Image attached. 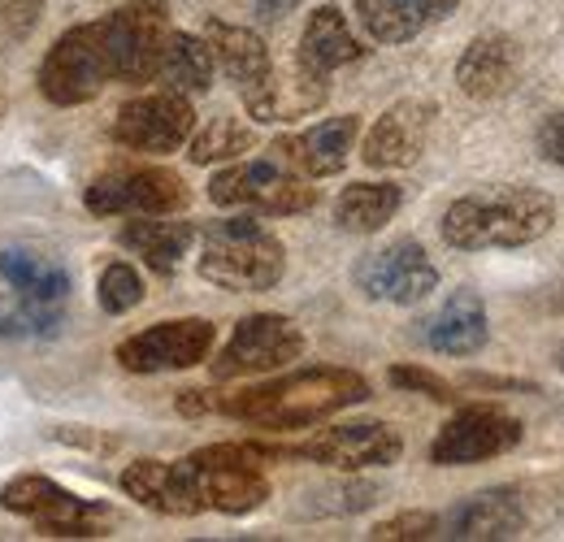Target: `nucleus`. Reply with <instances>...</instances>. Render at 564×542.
<instances>
[{
  "label": "nucleus",
  "mask_w": 564,
  "mask_h": 542,
  "mask_svg": "<svg viewBox=\"0 0 564 542\" xmlns=\"http://www.w3.org/2000/svg\"><path fill=\"white\" fill-rule=\"evenodd\" d=\"M365 400H369V382L356 369L313 365V369H295L274 382L248 387L239 395H221L217 412L248 421L257 430H304Z\"/></svg>",
  "instance_id": "f257e3e1"
},
{
  "label": "nucleus",
  "mask_w": 564,
  "mask_h": 542,
  "mask_svg": "<svg viewBox=\"0 0 564 542\" xmlns=\"http://www.w3.org/2000/svg\"><path fill=\"white\" fill-rule=\"evenodd\" d=\"M556 221V204L539 187H491L447 204L438 235L456 252L482 248H525L543 239Z\"/></svg>",
  "instance_id": "f03ea898"
},
{
  "label": "nucleus",
  "mask_w": 564,
  "mask_h": 542,
  "mask_svg": "<svg viewBox=\"0 0 564 542\" xmlns=\"http://www.w3.org/2000/svg\"><path fill=\"white\" fill-rule=\"evenodd\" d=\"M196 239H200L196 270L221 291H239V295L274 291L286 273L282 239L257 217H221V221H209Z\"/></svg>",
  "instance_id": "7ed1b4c3"
},
{
  "label": "nucleus",
  "mask_w": 564,
  "mask_h": 542,
  "mask_svg": "<svg viewBox=\"0 0 564 542\" xmlns=\"http://www.w3.org/2000/svg\"><path fill=\"white\" fill-rule=\"evenodd\" d=\"M286 456V447H261V443H209L200 452L187 456L205 508L221 517H248L257 508H265L270 499V477L265 460Z\"/></svg>",
  "instance_id": "20e7f679"
},
{
  "label": "nucleus",
  "mask_w": 564,
  "mask_h": 542,
  "mask_svg": "<svg viewBox=\"0 0 564 542\" xmlns=\"http://www.w3.org/2000/svg\"><path fill=\"white\" fill-rule=\"evenodd\" d=\"M0 508L13 517H26L44 539H105L113 525L105 503L83 499L44 474H22L4 481Z\"/></svg>",
  "instance_id": "39448f33"
},
{
  "label": "nucleus",
  "mask_w": 564,
  "mask_h": 542,
  "mask_svg": "<svg viewBox=\"0 0 564 542\" xmlns=\"http://www.w3.org/2000/svg\"><path fill=\"white\" fill-rule=\"evenodd\" d=\"M209 200L217 208H248L261 217H295L317 204V187H308V178L282 165L279 156H265L217 170L209 178Z\"/></svg>",
  "instance_id": "423d86ee"
},
{
  "label": "nucleus",
  "mask_w": 564,
  "mask_h": 542,
  "mask_svg": "<svg viewBox=\"0 0 564 542\" xmlns=\"http://www.w3.org/2000/svg\"><path fill=\"white\" fill-rule=\"evenodd\" d=\"M100 22V44L109 62V83H152L161 66V48L170 40V13L156 0H131Z\"/></svg>",
  "instance_id": "0eeeda50"
},
{
  "label": "nucleus",
  "mask_w": 564,
  "mask_h": 542,
  "mask_svg": "<svg viewBox=\"0 0 564 542\" xmlns=\"http://www.w3.org/2000/svg\"><path fill=\"white\" fill-rule=\"evenodd\" d=\"M40 96L57 109H74L96 100L109 87V62H105V44H100V22H78L70 26L48 57L40 62Z\"/></svg>",
  "instance_id": "6e6552de"
},
{
  "label": "nucleus",
  "mask_w": 564,
  "mask_h": 542,
  "mask_svg": "<svg viewBox=\"0 0 564 542\" xmlns=\"http://www.w3.org/2000/svg\"><path fill=\"white\" fill-rule=\"evenodd\" d=\"M304 330L282 317V313H252L243 317L226 347L213 356V378L217 382H235V378H257V373H274V369H286L304 356Z\"/></svg>",
  "instance_id": "1a4fd4ad"
},
{
  "label": "nucleus",
  "mask_w": 564,
  "mask_h": 542,
  "mask_svg": "<svg viewBox=\"0 0 564 542\" xmlns=\"http://www.w3.org/2000/svg\"><path fill=\"white\" fill-rule=\"evenodd\" d=\"M83 204L96 217H156L187 208V183L165 165L109 170L83 192Z\"/></svg>",
  "instance_id": "9d476101"
},
{
  "label": "nucleus",
  "mask_w": 564,
  "mask_h": 542,
  "mask_svg": "<svg viewBox=\"0 0 564 542\" xmlns=\"http://www.w3.org/2000/svg\"><path fill=\"white\" fill-rule=\"evenodd\" d=\"M196 131V109H192V96L183 91H148L135 96L118 109L109 136L118 139L127 152H143V156H170L178 152Z\"/></svg>",
  "instance_id": "9b49d317"
},
{
  "label": "nucleus",
  "mask_w": 564,
  "mask_h": 542,
  "mask_svg": "<svg viewBox=\"0 0 564 542\" xmlns=\"http://www.w3.org/2000/svg\"><path fill=\"white\" fill-rule=\"evenodd\" d=\"M213 343H217V330L209 317H174L122 339L113 356L127 373H178V369L205 365L213 356Z\"/></svg>",
  "instance_id": "f8f14e48"
},
{
  "label": "nucleus",
  "mask_w": 564,
  "mask_h": 542,
  "mask_svg": "<svg viewBox=\"0 0 564 542\" xmlns=\"http://www.w3.org/2000/svg\"><path fill=\"white\" fill-rule=\"evenodd\" d=\"M521 421L508 416L503 408L491 404H469L460 408L430 443V465H443V469H460V465H482L495 460L503 452H512L521 443Z\"/></svg>",
  "instance_id": "ddd939ff"
},
{
  "label": "nucleus",
  "mask_w": 564,
  "mask_h": 542,
  "mask_svg": "<svg viewBox=\"0 0 564 542\" xmlns=\"http://www.w3.org/2000/svg\"><path fill=\"white\" fill-rule=\"evenodd\" d=\"M286 456L339 469V474H360V469H387L404 456V438L387 421H352V425H330L313 434L300 447H286Z\"/></svg>",
  "instance_id": "4468645a"
},
{
  "label": "nucleus",
  "mask_w": 564,
  "mask_h": 542,
  "mask_svg": "<svg viewBox=\"0 0 564 542\" xmlns=\"http://www.w3.org/2000/svg\"><path fill=\"white\" fill-rule=\"evenodd\" d=\"M352 278L360 295L387 300V304H422L438 286V270L417 239H395V243L360 257Z\"/></svg>",
  "instance_id": "2eb2a0df"
},
{
  "label": "nucleus",
  "mask_w": 564,
  "mask_h": 542,
  "mask_svg": "<svg viewBox=\"0 0 564 542\" xmlns=\"http://www.w3.org/2000/svg\"><path fill=\"white\" fill-rule=\"evenodd\" d=\"M434 100H422V96H409V100H395L360 143V161L369 170H404L413 165L425 152V139H430V127H434Z\"/></svg>",
  "instance_id": "dca6fc26"
},
{
  "label": "nucleus",
  "mask_w": 564,
  "mask_h": 542,
  "mask_svg": "<svg viewBox=\"0 0 564 542\" xmlns=\"http://www.w3.org/2000/svg\"><path fill=\"white\" fill-rule=\"evenodd\" d=\"M248 118L252 122H295V118H308L317 113L326 100H330V78L326 74H313L308 66L291 62V66H274L265 74V83L248 96H239Z\"/></svg>",
  "instance_id": "f3484780"
},
{
  "label": "nucleus",
  "mask_w": 564,
  "mask_h": 542,
  "mask_svg": "<svg viewBox=\"0 0 564 542\" xmlns=\"http://www.w3.org/2000/svg\"><path fill=\"white\" fill-rule=\"evenodd\" d=\"M122 490L143 503L148 512H161V517H196L205 512V499H200V486L196 474L183 460H131L122 469Z\"/></svg>",
  "instance_id": "a211bd4d"
},
{
  "label": "nucleus",
  "mask_w": 564,
  "mask_h": 542,
  "mask_svg": "<svg viewBox=\"0 0 564 542\" xmlns=\"http://www.w3.org/2000/svg\"><path fill=\"white\" fill-rule=\"evenodd\" d=\"M356 136H360V118L356 113H344V118H326L300 136H282L274 139V156L282 165H291L295 174L304 178H330L348 165L356 148Z\"/></svg>",
  "instance_id": "6ab92c4d"
},
{
  "label": "nucleus",
  "mask_w": 564,
  "mask_h": 542,
  "mask_svg": "<svg viewBox=\"0 0 564 542\" xmlns=\"http://www.w3.org/2000/svg\"><path fill=\"white\" fill-rule=\"evenodd\" d=\"M422 339H425V347L438 351V356H474V351H482L487 339H491L482 295L469 291V286L452 291V295L434 308V317L422 322Z\"/></svg>",
  "instance_id": "aec40b11"
},
{
  "label": "nucleus",
  "mask_w": 564,
  "mask_h": 542,
  "mask_svg": "<svg viewBox=\"0 0 564 542\" xmlns=\"http://www.w3.org/2000/svg\"><path fill=\"white\" fill-rule=\"evenodd\" d=\"M517 78H521V48H517V40H508L499 31L478 35L456 62V87L474 100L508 96L517 87Z\"/></svg>",
  "instance_id": "412c9836"
},
{
  "label": "nucleus",
  "mask_w": 564,
  "mask_h": 542,
  "mask_svg": "<svg viewBox=\"0 0 564 542\" xmlns=\"http://www.w3.org/2000/svg\"><path fill=\"white\" fill-rule=\"evenodd\" d=\"M447 539H465V542H503V539H521L525 530V508L517 499V490H478L469 499H460L452 512H447Z\"/></svg>",
  "instance_id": "4be33fe9"
},
{
  "label": "nucleus",
  "mask_w": 564,
  "mask_h": 542,
  "mask_svg": "<svg viewBox=\"0 0 564 542\" xmlns=\"http://www.w3.org/2000/svg\"><path fill=\"white\" fill-rule=\"evenodd\" d=\"M456 9L460 0H356V22L373 44H409Z\"/></svg>",
  "instance_id": "5701e85b"
},
{
  "label": "nucleus",
  "mask_w": 564,
  "mask_h": 542,
  "mask_svg": "<svg viewBox=\"0 0 564 542\" xmlns=\"http://www.w3.org/2000/svg\"><path fill=\"white\" fill-rule=\"evenodd\" d=\"M205 44L213 48V62L217 69L235 83L239 96L257 91L265 83V74L274 69V57H270V44L248 31V26H230V22H205Z\"/></svg>",
  "instance_id": "b1692460"
},
{
  "label": "nucleus",
  "mask_w": 564,
  "mask_h": 542,
  "mask_svg": "<svg viewBox=\"0 0 564 542\" xmlns=\"http://www.w3.org/2000/svg\"><path fill=\"white\" fill-rule=\"evenodd\" d=\"M360 57H365V44L356 40L348 18L335 4H322V9L308 13L304 35H300V53H295L300 66H308L313 74H326L330 78L335 69L352 66Z\"/></svg>",
  "instance_id": "393cba45"
},
{
  "label": "nucleus",
  "mask_w": 564,
  "mask_h": 542,
  "mask_svg": "<svg viewBox=\"0 0 564 542\" xmlns=\"http://www.w3.org/2000/svg\"><path fill=\"white\" fill-rule=\"evenodd\" d=\"M196 235L200 230L192 221H170V213H156V217H135L122 226V248L135 252L148 270L174 273L192 252Z\"/></svg>",
  "instance_id": "a878e982"
},
{
  "label": "nucleus",
  "mask_w": 564,
  "mask_h": 542,
  "mask_svg": "<svg viewBox=\"0 0 564 542\" xmlns=\"http://www.w3.org/2000/svg\"><path fill=\"white\" fill-rule=\"evenodd\" d=\"M0 282L22 295V300H40V304H66L70 300V270L35 248H4L0 252Z\"/></svg>",
  "instance_id": "bb28decb"
},
{
  "label": "nucleus",
  "mask_w": 564,
  "mask_h": 542,
  "mask_svg": "<svg viewBox=\"0 0 564 542\" xmlns=\"http://www.w3.org/2000/svg\"><path fill=\"white\" fill-rule=\"evenodd\" d=\"M213 48L205 44V35H192V31H170L165 48H161V66L156 78L170 87V91H183V96H200L213 87Z\"/></svg>",
  "instance_id": "cd10ccee"
},
{
  "label": "nucleus",
  "mask_w": 564,
  "mask_h": 542,
  "mask_svg": "<svg viewBox=\"0 0 564 542\" xmlns=\"http://www.w3.org/2000/svg\"><path fill=\"white\" fill-rule=\"evenodd\" d=\"M400 204H404V187L395 183H352L335 200V221L352 235H373L400 213Z\"/></svg>",
  "instance_id": "c85d7f7f"
},
{
  "label": "nucleus",
  "mask_w": 564,
  "mask_h": 542,
  "mask_svg": "<svg viewBox=\"0 0 564 542\" xmlns=\"http://www.w3.org/2000/svg\"><path fill=\"white\" fill-rule=\"evenodd\" d=\"M66 326V304H40L22 295H0V339H57Z\"/></svg>",
  "instance_id": "c756f323"
},
{
  "label": "nucleus",
  "mask_w": 564,
  "mask_h": 542,
  "mask_svg": "<svg viewBox=\"0 0 564 542\" xmlns=\"http://www.w3.org/2000/svg\"><path fill=\"white\" fill-rule=\"evenodd\" d=\"M257 143V131L230 113H217L209 118L200 131H192V139L183 143L192 165H217V161H239L248 148Z\"/></svg>",
  "instance_id": "7c9ffc66"
},
{
  "label": "nucleus",
  "mask_w": 564,
  "mask_h": 542,
  "mask_svg": "<svg viewBox=\"0 0 564 542\" xmlns=\"http://www.w3.org/2000/svg\"><path fill=\"white\" fill-rule=\"evenodd\" d=\"M96 300L109 317H127L143 304V278L131 261H109L96 282Z\"/></svg>",
  "instance_id": "2f4dec72"
},
{
  "label": "nucleus",
  "mask_w": 564,
  "mask_h": 542,
  "mask_svg": "<svg viewBox=\"0 0 564 542\" xmlns=\"http://www.w3.org/2000/svg\"><path fill=\"white\" fill-rule=\"evenodd\" d=\"M48 0H0V48H18L35 35Z\"/></svg>",
  "instance_id": "473e14b6"
},
{
  "label": "nucleus",
  "mask_w": 564,
  "mask_h": 542,
  "mask_svg": "<svg viewBox=\"0 0 564 542\" xmlns=\"http://www.w3.org/2000/svg\"><path fill=\"white\" fill-rule=\"evenodd\" d=\"M387 378H391L395 391H413V395H425V400H434V404H452V400H456V387H452L447 378L422 369V365H395Z\"/></svg>",
  "instance_id": "72a5a7b5"
},
{
  "label": "nucleus",
  "mask_w": 564,
  "mask_h": 542,
  "mask_svg": "<svg viewBox=\"0 0 564 542\" xmlns=\"http://www.w3.org/2000/svg\"><path fill=\"white\" fill-rule=\"evenodd\" d=\"M438 534V517L434 512H400L391 521H378L369 539L378 542H422Z\"/></svg>",
  "instance_id": "f704fd0d"
},
{
  "label": "nucleus",
  "mask_w": 564,
  "mask_h": 542,
  "mask_svg": "<svg viewBox=\"0 0 564 542\" xmlns=\"http://www.w3.org/2000/svg\"><path fill=\"white\" fill-rule=\"evenodd\" d=\"M539 152H543V161H552V165L564 170V109L539 127Z\"/></svg>",
  "instance_id": "c9c22d12"
},
{
  "label": "nucleus",
  "mask_w": 564,
  "mask_h": 542,
  "mask_svg": "<svg viewBox=\"0 0 564 542\" xmlns=\"http://www.w3.org/2000/svg\"><path fill=\"white\" fill-rule=\"evenodd\" d=\"M217 391H183L178 395V412L183 416H209V412H217Z\"/></svg>",
  "instance_id": "e433bc0d"
},
{
  "label": "nucleus",
  "mask_w": 564,
  "mask_h": 542,
  "mask_svg": "<svg viewBox=\"0 0 564 542\" xmlns=\"http://www.w3.org/2000/svg\"><path fill=\"white\" fill-rule=\"evenodd\" d=\"M300 0H248V9L261 18V22H282L286 13H295Z\"/></svg>",
  "instance_id": "4c0bfd02"
},
{
  "label": "nucleus",
  "mask_w": 564,
  "mask_h": 542,
  "mask_svg": "<svg viewBox=\"0 0 564 542\" xmlns=\"http://www.w3.org/2000/svg\"><path fill=\"white\" fill-rule=\"evenodd\" d=\"M0 118H4V100H0Z\"/></svg>",
  "instance_id": "58836bf2"
},
{
  "label": "nucleus",
  "mask_w": 564,
  "mask_h": 542,
  "mask_svg": "<svg viewBox=\"0 0 564 542\" xmlns=\"http://www.w3.org/2000/svg\"><path fill=\"white\" fill-rule=\"evenodd\" d=\"M561 373H564V351H561Z\"/></svg>",
  "instance_id": "ea45409f"
}]
</instances>
